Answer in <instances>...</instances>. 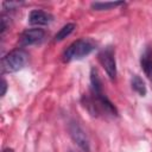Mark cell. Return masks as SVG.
Masks as SVG:
<instances>
[{
    "instance_id": "cell-5",
    "label": "cell",
    "mask_w": 152,
    "mask_h": 152,
    "mask_svg": "<svg viewBox=\"0 0 152 152\" xmlns=\"http://www.w3.org/2000/svg\"><path fill=\"white\" fill-rule=\"evenodd\" d=\"M69 134L83 152H90V142H89L88 135L77 122L71 121L69 124Z\"/></svg>"
},
{
    "instance_id": "cell-11",
    "label": "cell",
    "mask_w": 152,
    "mask_h": 152,
    "mask_svg": "<svg viewBox=\"0 0 152 152\" xmlns=\"http://www.w3.org/2000/svg\"><path fill=\"white\" fill-rule=\"evenodd\" d=\"M124 5V1H114V2H101L96 1L91 4V8L95 11H104V10H113L115 7H119Z\"/></svg>"
},
{
    "instance_id": "cell-4",
    "label": "cell",
    "mask_w": 152,
    "mask_h": 152,
    "mask_svg": "<svg viewBox=\"0 0 152 152\" xmlns=\"http://www.w3.org/2000/svg\"><path fill=\"white\" fill-rule=\"evenodd\" d=\"M99 61L109 76L110 80H114L116 77V61H115V52L112 46H107L99 53Z\"/></svg>"
},
{
    "instance_id": "cell-12",
    "label": "cell",
    "mask_w": 152,
    "mask_h": 152,
    "mask_svg": "<svg viewBox=\"0 0 152 152\" xmlns=\"http://www.w3.org/2000/svg\"><path fill=\"white\" fill-rule=\"evenodd\" d=\"M21 2H18V1H5L2 5L6 10H14L17 6H19Z\"/></svg>"
},
{
    "instance_id": "cell-6",
    "label": "cell",
    "mask_w": 152,
    "mask_h": 152,
    "mask_svg": "<svg viewBox=\"0 0 152 152\" xmlns=\"http://www.w3.org/2000/svg\"><path fill=\"white\" fill-rule=\"evenodd\" d=\"M45 37V31L39 27L34 28H28L25 30L20 34V45L27 46V45H34L40 43Z\"/></svg>"
},
{
    "instance_id": "cell-13",
    "label": "cell",
    "mask_w": 152,
    "mask_h": 152,
    "mask_svg": "<svg viewBox=\"0 0 152 152\" xmlns=\"http://www.w3.org/2000/svg\"><path fill=\"white\" fill-rule=\"evenodd\" d=\"M7 91V82L5 81V78L1 80V96H4Z\"/></svg>"
},
{
    "instance_id": "cell-3",
    "label": "cell",
    "mask_w": 152,
    "mask_h": 152,
    "mask_svg": "<svg viewBox=\"0 0 152 152\" xmlns=\"http://www.w3.org/2000/svg\"><path fill=\"white\" fill-rule=\"evenodd\" d=\"M28 61V55L23 49H15L8 52L1 59V71L2 74L7 72H17L21 70Z\"/></svg>"
},
{
    "instance_id": "cell-15",
    "label": "cell",
    "mask_w": 152,
    "mask_h": 152,
    "mask_svg": "<svg viewBox=\"0 0 152 152\" xmlns=\"http://www.w3.org/2000/svg\"><path fill=\"white\" fill-rule=\"evenodd\" d=\"M70 152H78V151H70Z\"/></svg>"
},
{
    "instance_id": "cell-14",
    "label": "cell",
    "mask_w": 152,
    "mask_h": 152,
    "mask_svg": "<svg viewBox=\"0 0 152 152\" xmlns=\"http://www.w3.org/2000/svg\"><path fill=\"white\" fill-rule=\"evenodd\" d=\"M2 152H14V151H13V148H10V147H7V148H5Z\"/></svg>"
},
{
    "instance_id": "cell-9",
    "label": "cell",
    "mask_w": 152,
    "mask_h": 152,
    "mask_svg": "<svg viewBox=\"0 0 152 152\" xmlns=\"http://www.w3.org/2000/svg\"><path fill=\"white\" fill-rule=\"evenodd\" d=\"M131 86L133 88L134 91H137L140 96H145L146 93H147V89H146V86H145V82L144 80L138 76V75H134L132 76V80H131Z\"/></svg>"
},
{
    "instance_id": "cell-10",
    "label": "cell",
    "mask_w": 152,
    "mask_h": 152,
    "mask_svg": "<svg viewBox=\"0 0 152 152\" xmlns=\"http://www.w3.org/2000/svg\"><path fill=\"white\" fill-rule=\"evenodd\" d=\"M75 28H76V25H75L74 23H69V24L64 25V26L56 33V36H55V40H56V42H61V40H63L64 38L69 37V36L74 32Z\"/></svg>"
},
{
    "instance_id": "cell-7",
    "label": "cell",
    "mask_w": 152,
    "mask_h": 152,
    "mask_svg": "<svg viewBox=\"0 0 152 152\" xmlns=\"http://www.w3.org/2000/svg\"><path fill=\"white\" fill-rule=\"evenodd\" d=\"M52 19H53V15L43 10H33L28 14V23L36 26L48 25L52 21Z\"/></svg>"
},
{
    "instance_id": "cell-1",
    "label": "cell",
    "mask_w": 152,
    "mask_h": 152,
    "mask_svg": "<svg viewBox=\"0 0 152 152\" xmlns=\"http://www.w3.org/2000/svg\"><path fill=\"white\" fill-rule=\"evenodd\" d=\"M90 84H91V94L84 95L82 99L83 106L89 110L91 115H109L116 116L118 110L115 106L108 100V97L102 91V82L99 77V72L95 68L90 70Z\"/></svg>"
},
{
    "instance_id": "cell-8",
    "label": "cell",
    "mask_w": 152,
    "mask_h": 152,
    "mask_svg": "<svg viewBox=\"0 0 152 152\" xmlns=\"http://www.w3.org/2000/svg\"><path fill=\"white\" fill-rule=\"evenodd\" d=\"M140 65L147 78L152 82V46H146L140 56Z\"/></svg>"
},
{
    "instance_id": "cell-2",
    "label": "cell",
    "mask_w": 152,
    "mask_h": 152,
    "mask_svg": "<svg viewBox=\"0 0 152 152\" xmlns=\"http://www.w3.org/2000/svg\"><path fill=\"white\" fill-rule=\"evenodd\" d=\"M96 48V43L90 38H82L71 43L63 53L64 62H71L76 59H82L83 57L91 53Z\"/></svg>"
}]
</instances>
